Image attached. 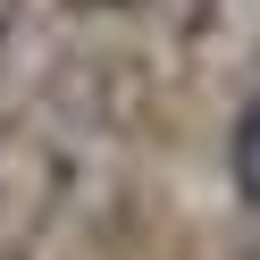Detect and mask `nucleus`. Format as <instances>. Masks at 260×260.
<instances>
[{
	"mask_svg": "<svg viewBox=\"0 0 260 260\" xmlns=\"http://www.w3.org/2000/svg\"><path fill=\"white\" fill-rule=\"evenodd\" d=\"M17 9H25V0H0V42H9V25H17Z\"/></svg>",
	"mask_w": 260,
	"mask_h": 260,
	"instance_id": "2",
	"label": "nucleus"
},
{
	"mask_svg": "<svg viewBox=\"0 0 260 260\" xmlns=\"http://www.w3.org/2000/svg\"><path fill=\"white\" fill-rule=\"evenodd\" d=\"M226 168H235V193H243V210L260 218V101L235 118V143H226Z\"/></svg>",
	"mask_w": 260,
	"mask_h": 260,
	"instance_id": "1",
	"label": "nucleus"
}]
</instances>
